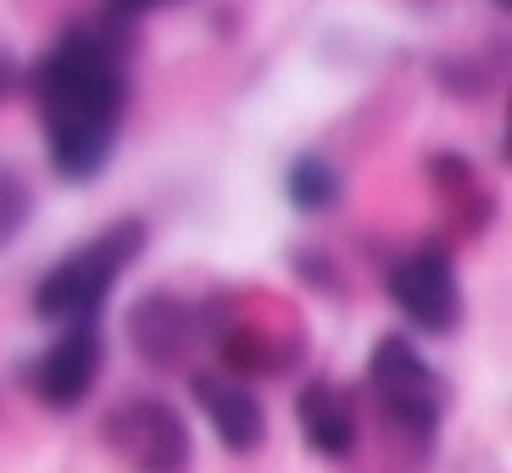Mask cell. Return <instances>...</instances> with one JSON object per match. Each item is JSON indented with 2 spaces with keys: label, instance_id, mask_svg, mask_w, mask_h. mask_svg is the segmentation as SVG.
<instances>
[{
  "label": "cell",
  "instance_id": "1",
  "mask_svg": "<svg viewBox=\"0 0 512 473\" xmlns=\"http://www.w3.org/2000/svg\"><path fill=\"white\" fill-rule=\"evenodd\" d=\"M134 45H140V23L101 6L67 23L23 73V90L45 134V156L62 184H95L112 162L128 112Z\"/></svg>",
  "mask_w": 512,
  "mask_h": 473
},
{
  "label": "cell",
  "instance_id": "2",
  "mask_svg": "<svg viewBox=\"0 0 512 473\" xmlns=\"http://www.w3.org/2000/svg\"><path fill=\"white\" fill-rule=\"evenodd\" d=\"M201 346L218 351V368L229 379H284L307 362V318L273 295L268 284L201 295Z\"/></svg>",
  "mask_w": 512,
  "mask_h": 473
},
{
  "label": "cell",
  "instance_id": "3",
  "mask_svg": "<svg viewBox=\"0 0 512 473\" xmlns=\"http://www.w3.org/2000/svg\"><path fill=\"white\" fill-rule=\"evenodd\" d=\"M145 245H151V223L140 212L112 218L101 234H90L78 251L56 256L51 268L39 273L34 318L56 323V329H67V323H95L106 307V295L117 290V279L145 256Z\"/></svg>",
  "mask_w": 512,
  "mask_h": 473
},
{
  "label": "cell",
  "instance_id": "4",
  "mask_svg": "<svg viewBox=\"0 0 512 473\" xmlns=\"http://www.w3.org/2000/svg\"><path fill=\"white\" fill-rule=\"evenodd\" d=\"M446 379L407 334H379L368 351V401L379 423L412 451H429L446 418Z\"/></svg>",
  "mask_w": 512,
  "mask_h": 473
},
{
  "label": "cell",
  "instance_id": "5",
  "mask_svg": "<svg viewBox=\"0 0 512 473\" xmlns=\"http://www.w3.org/2000/svg\"><path fill=\"white\" fill-rule=\"evenodd\" d=\"M101 446L128 473H190V423L162 396H123L101 418Z\"/></svg>",
  "mask_w": 512,
  "mask_h": 473
},
{
  "label": "cell",
  "instance_id": "6",
  "mask_svg": "<svg viewBox=\"0 0 512 473\" xmlns=\"http://www.w3.org/2000/svg\"><path fill=\"white\" fill-rule=\"evenodd\" d=\"M384 295H390V307H396L418 334H429V340H446V334L462 329V279H457L451 251H440V245H418V251H407L401 262H390Z\"/></svg>",
  "mask_w": 512,
  "mask_h": 473
},
{
  "label": "cell",
  "instance_id": "7",
  "mask_svg": "<svg viewBox=\"0 0 512 473\" xmlns=\"http://www.w3.org/2000/svg\"><path fill=\"white\" fill-rule=\"evenodd\" d=\"M101 368H106V334H101V323H67L51 346L34 357V368H28V390L39 396V407L78 412L84 401H90Z\"/></svg>",
  "mask_w": 512,
  "mask_h": 473
},
{
  "label": "cell",
  "instance_id": "8",
  "mask_svg": "<svg viewBox=\"0 0 512 473\" xmlns=\"http://www.w3.org/2000/svg\"><path fill=\"white\" fill-rule=\"evenodd\" d=\"M134 357L156 373H179L201 346V301H184L179 290H145L123 318Z\"/></svg>",
  "mask_w": 512,
  "mask_h": 473
},
{
  "label": "cell",
  "instance_id": "9",
  "mask_svg": "<svg viewBox=\"0 0 512 473\" xmlns=\"http://www.w3.org/2000/svg\"><path fill=\"white\" fill-rule=\"evenodd\" d=\"M190 390L201 401V412L223 451L245 457V451H256L268 440V407H262V396H256L251 384L229 379V373H190Z\"/></svg>",
  "mask_w": 512,
  "mask_h": 473
},
{
  "label": "cell",
  "instance_id": "10",
  "mask_svg": "<svg viewBox=\"0 0 512 473\" xmlns=\"http://www.w3.org/2000/svg\"><path fill=\"white\" fill-rule=\"evenodd\" d=\"M423 179H429L440 212L451 218V229H457V234L479 240V234L490 229V218H496V195H490L485 173L474 167V156H462V151H429V156H423Z\"/></svg>",
  "mask_w": 512,
  "mask_h": 473
},
{
  "label": "cell",
  "instance_id": "11",
  "mask_svg": "<svg viewBox=\"0 0 512 473\" xmlns=\"http://www.w3.org/2000/svg\"><path fill=\"white\" fill-rule=\"evenodd\" d=\"M295 418H301V435L318 457L329 462H346L357 451V435H362V418H357V401H351L346 384L334 379H312L301 384V396H295Z\"/></svg>",
  "mask_w": 512,
  "mask_h": 473
},
{
  "label": "cell",
  "instance_id": "12",
  "mask_svg": "<svg viewBox=\"0 0 512 473\" xmlns=\"http://www.w3.org/2000/svg\"><path fill=\"white\" fill-rule=\"evenodd\" d=\"M284 195H290V206L301 218H323V212H334V206L346 201V173L329 156L307 151L284 167Z\"/></svg>",
  "mask_w": 512,
  "mask_h": 473
},
{
  "label": "cell",
  "instance_id": "13",
  "mask_svg": "<svg viewBox=\"0 0 512 473\" xmlns=\"http://www.w3.org/2000/svg\"><path fill=\"white\" fill-rule=\"evenodd\" d=\"M501 78H507V67H501V56L490 51H474V56H440L435 62V84L451 95V101H485V95L501 90Z\"/></svg>",
  "mask_w": 512,
  "mask_h": 473
},
{
  "label": "cell",
  "instance_id": "14",
  "mask_svg": "<svg viewBox=\"0 0 512 473\" xmlns=\"http://www.w3.org/2000/svg\"><path fill=\"white\" fill-rule=\"evenodd\" d=\"M290 273L307 290H318V295H340L346 301V268H340V256H329V251H318V245H295L290 251Z\"/></svg>",
  "mask_w": 512,
  "mask_h": 473
},
{
  "label": "cell",
  "instance_id": "15",
  "mask_svg": "<svg viewBox=\"0 0 512 473\" xmlns=\"http://www.w3.org/2000/svg\"><path fill=\"white\" fill-rule=\"evenodd\" d=\"M28 212H34V195H28L23 173L17 167H0V251L28 229Z\"/></svg>",
  "mask_w": 512,
  "mask_h": 473
},
{
  "label": "cell",
  "instance_id": "16",
  "mask_svg": "<svg viewBox=\"0 0 512 473\" xmlns=\"http://www.w3.org/2000/svg\"><path fill=\"white\" fill-rule=\"evenodd\" d=\"M106 6L140 23V17H151V12H167V6H184V0H106Z\"/></svg>",
  "mask_w": 512,
  "mask_h": 473
},
{
  "label": "cell",
  "instance_id": "17",
  "mask_svg": "<svg viewBox=\"0 0 512 473\" xmlns=\"http://www.w3.org/2000/svg\"><path fill=\"white\" fill-rule=\"evenodd\" d=\"M12 90H17V67L6 62V56H0V101H6V95H12Z\"/></svg>",
  "mask_w": 512,
  "mask_h": 473
},
{
  "label": "cell",
  "instance_id": "18",
  "mask_svg": "<svg viewBox=\"0 0 512 473\" xmlns=\"http://www.w3.org/2000/svg\"><path fill=\"white\" fill-rule=\"evenodd\" d=\"M490 6H496V12H507V6H512V0H490Z\"/></svg>",
  "mask_w": 512,
  "mask_h": 473
},
{
  "label": "cell",
  "instance_id": "19",
  "mask_svg": "<svg viewBox=\"0 0 512 473\" xmlns=\"http://www.w3.org/2000/svg\"><path fill=\"white\" fill-rule=\"evenodd\" d=\"M418 6H429V0H418Z\"/></svg>",
  "mask_w": 512,
  "mask_h": 473
}]
</instances>
